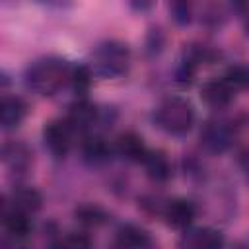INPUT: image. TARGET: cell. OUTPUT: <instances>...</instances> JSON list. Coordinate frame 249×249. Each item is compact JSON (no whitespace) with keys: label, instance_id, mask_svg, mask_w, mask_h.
I'll return each mask as SVG.
<instances>
[{"label":"cell","instance_id":"603a6c76","mask_svg":"<svg viewBox=\"0 0 249 249\" xmlns=\"http://www.w3.org/2000/svg\"><path fill=\"white\" fill-rule=\"evenodd\" d=\"M193 76H195V68H193V62H183L181 70L177 72V82L179 84H191L193 82Z\"/></svg>","mask_w":249,"mask_h":249},{"label":"cell","instance_id":"52a82bcc","mask_svg":"<svg viewBox=\"0 0 249 249\" xmlns=\"http://www.w3.org/2000/svg\"><path fill=\"white\" fill-rule=\"evenodd\" d=\"M233 97V88L222 78V80H208L202 88H200V99L214 109H222L226 105H230Z\"/></svg>","mask_w":249,"mask_h":249},{"label":"cell","instance_id":"3957f363","mask_svg":"<svg viewBox=\"0 0 249 249\" xmlns=\"http://www.w3.org/2000/svg\"><path fill=\"white\" fill-rule=\"evenodd\" d=\"M130 53L126 45L117 41L101 43L93 53V68L103 78H119L128 70Z\"/></svg>","mask_w":249,"mask_h":249},{"label":"cell","instance_id":"6da1fadb","mask_svg":"<svg viewBox=\"0 0 249 249\" xmlns=\"http://www.w3.org/2000/svg\"><path fill=\"white\" fill-rule=\"evenodd\" d=\"M70 78L68 64L60 58H41L35 60L25 72V84L39 95L56 93L64 82Z\"/></svg>","mask_w":249,"mask_h":249},{"label":"cell","instance_id":"7a4b0ae2","mask_svg":"<svg viewBox=\"0 0 249 249\" xmlns=\"http://www.w3.org/2000/svg\"><path fill=\"white\" fill-rule=\"evenodd\" d=\"M156 123L169 134H185L195 124V109L185 97H167L156 109Z\"/></svg>","mask_w":249,"mask_h":249},{"label":"cell","instance_id":"4fadbf2b","mask_svg":"<svg viewBox=\"0 0 249 249\" xmlns=\"http://www.w3.org/2000/svg\"><path fill=\"white\" fill-rule=\"evenodd\" d=\"M4 228L6 231L16 239H25L31 233V222L27 218V212L12 208L4 214Z\"/></svg>","mask_w":249,"mask_h":249},{"label":"cell","instance_id":"7402d4cb","mask_svg":"<svg viewBox=\"0 0 249 249\" xmlns=\"http://www.w3.org/2000/svg\"><path fill=\"white\" fill-rule=\"evenodd\" d=\"M62 247H72V249H82V247H89L91 241L84 235V233H68L64 239H60Z\"/></svg>","mask_w":249,"mask_h":249},{"label":"cell","instance_id":"8fae6325","mask_svg":"<svg viewBox=\"0 0 249 249\" xmlns=\"http://www.w3.org/2000/svg\"><path fill=\"white\" fill-rule=\"evenodd\" d=\"M4 163L16 173H23L31 165V152L25 144L10 142L4 146Z\"/></svg>","mask_w":249,"mask_h":249},{"label":"cell","instance_id":"44dd1931","mask_svg":"<svg viewBox=\"0 0 249 249\" xmlns=\"http://www.w3.org/2000/svg\"><path fill=\"white\" fill-rule=\"evenodd\" d=\"M169 10H171V16L173 19L183 25L191 19V4L189 0H169Z\"/></svg>","mask_w":249,"mask_h":249},{"label":"cell","instance_id":"7c38bea8","mask_svg":"<svg viewBox=\"0 0 249 249\" xmlns=\"http://www.w3.org/2000/svg\"><path fill=\"white\" fill-rule=\"evenodd\" d=\"M115 243L124 249H142V247H150L152 239L144 230H140L136 226H123L117 231Z\"/></svg>","mask_w":249,"mask_h":249},{"label":"cell","instance_id":"d4e9b609","mask_svg":"<svg viewBox=\"0 0 249 249\" xmlns=\"http://www.w3.org/2000/svg\"><path fill=\"white\" fill-rule=\"evenodd\" d=\"M241 163H243V167H245V171L249 173V150H245V152L241 154Z\"/></svg>","mask_w":249,"mask_h":249},{"label":"cell","instance_id":"ba28073f","mask_svg":"<svg viewBox=\"0 0 249 249\" xmlns=\"http://www.w3.org/2000/svg\"><path fill=\"white\" fill-rule=\"evenodd\" d=\"M163 218H165L167 226H171L175 230H185L195 220V206L187 198H175L165 206Z\"/></svg>","mask_w":249,"mask_h":249},{"label":"cell","instance_id":"e0dca14e","mask_svg":"<svg viewBox=\"0 0 249 249\" xmlns=\"http://www.w3.org/2000/svg\"><path fill=\"white\" fill-rule=\"evenodd\" d=\"M41 195L31 189V187H23V189H16L12 193V206L18 208V210H23V212H35L41 208Z\"/></svg>","mask_w":249,"mask_h":249},{"label":"cell","instance_id":"5b68a950","mask_svg":"<svg viewBox=\"0 0 249 249\" xmlns=\"http://www.w3.org/2000/svg\"><path fill=\"white\" fill-rule=\"evenodd\" d=\"M200 142L210 152H224L231 144V130L220 121H208L200 130Z\"/></svg>","mask_w":249,"mask_h":249},{"label":"cell","instance_id":"d6986e66","mask_svg":"<svg viewBox=\"0 0 249 249\" xmlns=\"http://www.w3.org/2000/svg\"><path fill=\"white\" fill-rule=\"evenodd\" d=\"M224 80L231 88H249V66H231Z\"/></svg>","mask_w":249,"mask_h":249},{"label":"cell","instance_id":"30bf717a","mask_svg":"<svg viewBox=\"0 0 249 249\" xmlns=\"http://www.w3.org/2000/svg\"><path fill=\"white\" fill-rule=\"evenodd\" d=\"M117 152L128 161H144L148 154L142 138L134 132H124L117 138Z\"/></svg>","mask_w":249,"mask_h":249},{"label":"cell","instance_id":"ffe728a7","mask_svg":"<svg viewBox=\"0 0 249 249\" xmlns=\"http://www.w3.org/2000/svg\"><path fill=\"white\" fill-rule=\"evenodd\" d=\"M70 82H72V88H74L76 93H86L88 88H89V82H91L89 70H88L86 66L74 68V70L70 72Z\"/></svg>","mask_w":249,"mask_h":249},{"label":"cell","instance_id":"277c9868","mask_svg":"<svg viewBox=\"0 0 249 249\" xmlns=\"http://www.w3.org/2000/svg\"><path fill=\"white\" fill-rule=\"evenodd\" d=\"M70 134H72V128L68 123H60V121L47 123L43 128V140L47 150L54 158H64L70 150Z\"/></svg>","mask_w":249,"mask_h":249},{"label":"cell","instance_id":"5bb4252c","mask_svg":"<svg viewBox=\"0 0 249 249\" xmlns=\"http://www.w3.org/2000/svg\"><path fill=\"white\" fill-rule=\"evenodd\" d=\"M144 167H146L148 177L152 181H158V183L167 181L169 175H171L169 161L161 152H148L146 158H144Z\"/></svg>","mask_w":249,"mask_h":249},{"label":"cell","instance_id":"ac0fdd59","mask_svg":"<svg viewBox=\"0 0 249 249\" xmlns=\"http://www.w3.org/2000/svg\"><path fill=\"white\" fill-rule=\"evenodd\" d=\"M76 220L80 222V224H84V226H99V224H103L105 222V212L97 206V204H82V206H78L76 208Z\"/></svg>","mask_w":249,"mask_h":249},{"label":"cell","instance_id":"cb8c5ba5","mask_svg":"<svg viewBox=\"0 0 249 249\" xmlns=\"http://www.w3.org/2000/svg\"><path fill=\"white\" fill-rule=\"evenodd\" d=\"M130 6L134 10H146L152 6V0H130Z\"/></svg>","mask_w":249,"mask_h":249},{"label":"cell","instance_id":"2e32d148","mask_svg":"<svg viewBox=\"0 0 249 249\" xmlns=\"http://www.w3.org/2000/svg\"><path fill=\"white\" fill-rule=\"evenodd\" d=\"M82 152H84L86 160L91 163H103L111 156V148L101 136H88L82 144Z\"/></svg>","mask_w":249,"mask_h":249},{"label":"cell","instance_id":"9c48e42d","mask_svg":"<svg viewBox=\"0 0 249 249\" xmlns=\"http://www.w3.org/2000/svg\"><path fill=\"white\" fill-rule=\"evenodd\" d=\"M23 117H25V103L19 97L8 95V97L2 99V103H0V124H2V128L10 130V128L19 126Z\"/></svg>","mask_w":249,"mask_h":249},{"label":"cell","instance_id":"9a60e30c","mask_svg":"<svg viewBox=\"0 0 249 249\" xmlns=\"http://www.w3.org/2000/svg\"><path fill=\"white\" fill-rule=\"evenodd\" d=\"M181 243L187 247H220L224 243V237L216 230L202 228V230H195L189 235H185Z\"/></svg>","mask_w":249,"mask_h":249},{"label":"cell","instance_id":"8992f818","mask_svg":"<svg viewBox=\"0 0 249 249\" xmlns=\"http://www.w3.org/2000/svg\"><path fill=\"white\" fill-rule=\"evenodd\" d=\"M97 121V109L93 103H89L88 99H78L76 103L70 105L68 109V124L72 130L76 132H86L89 130Z\"/></svg>","mask_w":249,"mask_h":249}]
</instances>
